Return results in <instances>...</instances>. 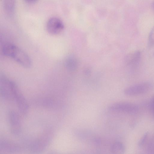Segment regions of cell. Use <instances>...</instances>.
<instances>
[{"label":"cell","mask_w":154,"mask_h":154,"mask_svg":"<svg viewBox=\"0 0 154 154\" xmlns=\"http://www.w3.org/2000/svg\"><path fill=\"white\" fill-rule=\"evenodd\" d=\"M3 5L5 13L8 16L13 15L15 9L16 0H3Z\"/></svg>","instance_id":"10"},{"label":"cell","mask_w":154,"mask_h":154,"mask_svg":"<svg viewBox=\"0 0 154 154\" xmlns=\"http://www.w3.org/2000/svg\"><path fill=\"white\" fill-rule=\"evenodd\" d=\"M148 45L152 46L154 44V26L150 30L148 37Z\"/></svg>","instance_id":"13"},{"label":"cell","mask_w":154,"mask_h":154,"mask_svg":"<svg viewBox=\"0 0 154 154\" xmlns=\"http://www.w3.org/2000/svg\"><path fill=\"white\" fill-rule=\"evenodd\" d=\"M149 151L151 152H154V139L151 142V143L149 146Z\"/></svg>","instance_id":"16"},{"label":"cell","mask_w":154,"mask_h":154,"mask_svg":"<svg viewBox=\"0 0 154 154\" xmlns=\"http://www.w3.org/2000/svg\"><path fill=\"white\" fill-rule=\"evenodd\" d=\"M14 99L20 112L24 115L26 114L28 111V105L26 100L17 86L15 89Z\"/></svg>","instance_id":"7"},{"label":"cell","mask_w":154,"mask_h":154,"mask_svg":"<svg viewBox=\"0 0 154 154\" xmlns=\"http://www.w3.org/2000/svg\"><path fill=\"white\" fill-rule=\"evenodd\" d=\"M48 32L50 34L57 35L63 29L64 25L62 21L57 17H52L48 20L46 26Z\"/></svg>","instance_id":"5"},{"label":"cell","mask_w":154,"mask_h":154,"mask_svg":"<svg viewBox=\"0 0 154 154\" xmlns=\"http://www.w3.org/2000/svg\"><path fill=\"white\" fill-rule=\"evenodd\" d=\"M109 109L112 111L122 112L133 115L138 112L139 107L137 105L133 103L121 101L111 104L109 106Z\"/></svg>","instance_id":"4"},{"label":"cell","mask_w":154,"mask_h":154,"mask_svg":"<svg viewBox=\"0 0 154 154\" xmlns=\"http://www.w3.org/2000/svg\"><path fill=\"white\" fill-rule=\"evenodd\" d=\"M111 152L113 154H122L125 152V148L124 145L119 142L113 143L110 148Z\"/></svg>","instance_id":"12"},{"label":"cell","mask_w":154,"mask_h":154,"mask_svg":"<svg viewBox=\"0 0 154 154\" xmlns=\"http://www.w3.org/2000/svg\"><path fill=\"white\" fill-rule=\"evenodd\" d=\"M8 116L11 133L15 135H19L21 132V126L18 114L14 111H11Z\"/></svg>","instance_id":"8"},{"label":"cell","mask_w":154,"mask_h":154,"mask_svg":"<svg viewBox=\"0 0 154 154\" xmlns=\"http://www.w3.org/2000/svg\"><path fill=\"white\" fill-rule=\"evenodd\" d=\"M153 84L150 82H145L136 84L126 88L124 94L129 96H134L146 93L152 90Z\"/></svg>","instance_id":"3"},{"label":"cell","mask_w":154,"mask_h":154,"mask_svg":"<svg viewBox=\"0 0 154 154\" xmlns=\"http://www.w3.org/2000/svg\"><path fill=\"white\" fill-rule=\"evenodd\" d=\"M25 2L29 4H33L35 3L38 0H24Z\"/></svg>","instance_id":"17"},{"label":"cell","mask_w":154,"mask_h":154,"mask_svg":"<svg viewBox=\"0 0 154 154\" xmlns=\"http://www.w3.org/2000/svg\"><path fill=\"white\" fill-rule=\"evenodd\" d=\"M2 51L5 56L12 58L23 67L29 68L31 66V61L29 56L16 45L6 44L3 46Z\"/></svg>","instance_id":"1"},{"label":"cell","mask_w":154,"mask_h":154,"mask_svg":"<svg viewBox=\"0 0 154 154\" xmlns=\"http://www.w3.org/2000/svg\"><path fill=\"white\" fill-rule=\"evenodd\" d=\"M16 84L5 76H1L0 92L2 97L8 101H14V94Z\"/></svg>","instance_id":"2"},{"label":"cell","mask_w":154,"mask_h":154,"mask_svg":"<svg viewBox=\"0 0 154 154\" xmlns=\"http://www.w3.org/2000/svg\"><path fill=\"white\" fill-rule=\"evenodd\" d=\"M148 135V133H146L144 134L139 142L138 145L139 147H141L144 145L146 140V139Z\"/></svg>","instance_id":"14"},{"label":"cell","mask_w":154,"mask_h":154,"mask_svg":"<svg viewBox=\"0 0 154 154\" xmlns=\"http://www.w3.org/2000/svg\"><path fill=\"white\" fill-rule=\"evenodd\" d=\"M153 55H154V54H153Z\"/></svg>","instance_id":"19"},{"label":"cell","mask_w":154,"mask_h":154,"mask_svg":"<svg viewBox=\"0 0 154 154\" xmlns=\"http://www.w3.org/2000/svg\"><path fill=\"white\" fill-rule=\"evenodd\" d=\"M141 57L139 51H135L128 54L125 58V62L128 65H134L138 62Z\"/></svg>","instance_id":"9"},{"label":"cell","mask_w":154,"mask_h":154,"mask_svg":"<svg viewBox=\"0 0 154 154\" xmlns=\"http://www.w3.org/2000/svg\"><path fill=\"white\" fill-rule=\"evenodd\" d=\"M50 132L47 133L30 145V149L34 152H39L43 150L49 144L51 137Z\"/></svg>","instance_id":"6"},{"label":"cell","mask_w":154,"mask_h":154,"mask_svg":"<svg viewBox=\"0 0 154 154\" xmlns=\"http://www.w3.org/2000/svg\"><path fill=\"white\" fill-rule=\"evenodd\" d=\"M20 148L18 145L13 143L5 141L0 142V149L9 151H17Z\"/></svg>","instance_id":"11"},{"label":"cell","mask_w":154,"mask_h":154,"mask_svg":"<svg viewBox=\"0 0 154 154\" xmlns=\"http://www.w3.org/2000/svg\"><path fill=\"white\" fill-rule=\"evenodd\" d=\"M150 107L151 111L154 115V94L152 96L150 102Z\"/></svg>","instance_id":"15"},{"label":"cell","mask_w":154,"mask_h":154,"mask_svg":"<svg viewBox=\"0 0 154 154\" xmlns=\"http://www.w3.org/2000/svg\"><path fill=\"white\" fill-rule=\"evenodd\" d=\"M152 7L154 9V1L152 2Z\"/></svg>","instance_id":"18"}]
</instances>
